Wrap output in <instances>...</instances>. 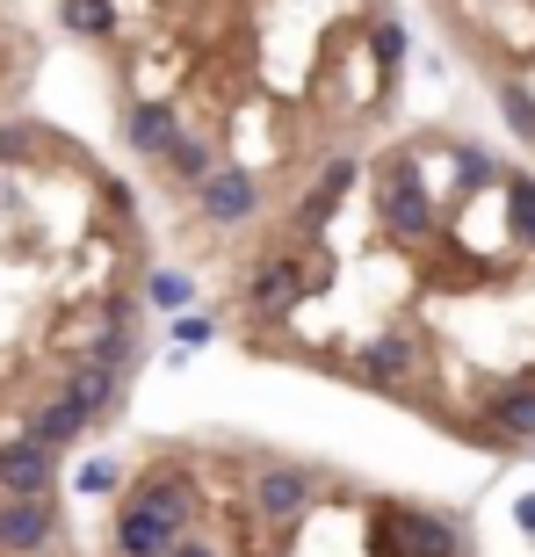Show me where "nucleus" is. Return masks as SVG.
I'll return each instance as SVG.
<instances>
[{"instance_id": "4", "label": "nucleus", "mask_w": 535, "mask_h": 557, "mask_svg": "<svg viewBox=\"0 0 535 557\" xmlns=\"http://www.w3.org/2000/svg\"><path fill=\"white\" fill-rule=\"evenodd\" d=\"M95 557H477L463 507L268 434H152L116 463Z\"/></svg>"}, {"instance_id": "5", "label": "nucleus", "mask_w": 535, "mask_h": 557, "mask_svg": "<svg viewBox=\"0 0 535 557\" xmlns=\"http://www.w3.org/2000/svg\"><path fill=\"white\" fill-rule=\"evenodd\" d=\"M427 15L477 81L507 145L535 160V0H427Z\"/></svg>"}, {"instance_id": "2", "label": "nucleus", "mask_w": 535, "mask_h": 557, "mask_svg": "<svg viewBox=\"0 0 535 557\" xmlns=\"http://www.w3.org/2000/svg\"><path fill=\"white\" fill-rule=\"evenodd\" d=\"M160 239L217 275L333 160L398 124V0H59Z\"/></svg>"}, {"instance_id": "6", "label": "nucleus", "mask_w": 535, "mask_h": 557, "mask_svg": "<svg viewBox=\"0 0 535 557\" xmlns=\"http://www.w3.org/2000/svg\"><path fill=\"white\" fill-rule=\"evenodd\" d=\"M37 73H43L37 22L22 15V0H0V124H8V116H22V102H29Z\"/></svg>"}, {"instance_id": "3", "label": "nucleus", "mask_w": 535, "mask_h": 557, "mask_svg": "<svg viewBox=\"0 0 535 557\" xmlns=\"http://www.w3.org/2000/svg\"><path fill=\"white\" fill-rule=\"evenodd\" d=\"M160 225L43 116L0 124V557H95L65 471L116 428L152 341Z\"/></svg>"}, {"instance_id": "1", "label": "nucleus", "mask_w": 535, "mask_h": 557, "mask_svg": "<svg viewBox=\"0 0 535 557\" xmlns=\"http://www.w3.org/2000/svg\"><path fill=\"white\" fill-rule=\"evenodd\" d=\"M210 319L247 362L535 456V160L398 116L210 275Z\"/></svg>"}]
</instances>
